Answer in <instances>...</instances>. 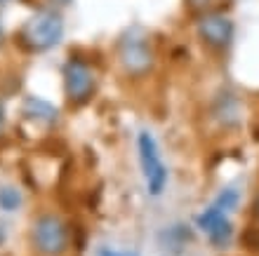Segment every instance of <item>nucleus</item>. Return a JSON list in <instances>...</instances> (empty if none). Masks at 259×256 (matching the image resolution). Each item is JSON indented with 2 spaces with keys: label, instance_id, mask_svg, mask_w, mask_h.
Returning <instances> with one entry per match:
<instances>
[{
  "label": "nucleus",
  "instance_id": "obj_10",
  "mask_svg": "<svg viewBox=\"0 0 259 256\" xmlns=\"http://www.w3.org/2000/svg\"><path fill=\"white\" fill-rule=\"evenodd\" d=\"M97 256H139L137 251H113V249H102Z\"/></svg>",
  "mask_w": 259,
  "mask_h": 256
},
{
  "label": "nucleus",
  "instance_id": "obj_6",
  "mask_svg": "<svg viewBox=\"0 0 259 256\" xmlns=\"http://www.w3.org/2000/svg\"><path fill=\"white\" fill-rule=\"evenodd\" d=\"M198 35L212 49H226L233 40V21L219 12L203 14L198 19Z\"/></svg>",
  "mask_w": 259,
  "mask_h": 256
},
{
  "label": "nucleus",
  "instance_id": "obj_4",
  "mask_svg": "<svg viewBox=\"0 0 259 256\" xmlns=\"http://www.w3.org/2000/svg\"><path fill=\"white\" fill-rule=\"evenodd\" d=\"M62 78H64V94L66 99L73 106H82V104L90 101V96L95 94V73L92 68L85 64L82 59H71L64 64V71H62Z\"/></svg>",
  "mask_w": 259,
  "mask_h": 256
},
{
  "label": "nucleus",
  "instance_id": "obj_13",
  "mask_svg": "<svg viewBox=\"0 0 259 256\" xmlns=\"http://www.w3.org/2000/svg\"><path fill=\"white\" fill-rule=\"evenodd\" d=\"M3 127H5V108L0 104V132H3Z\"/></svg>",
  "mask_w": 259,
  "mask_h": 256
},
{
  "label": "nucleus",
  "instance_id": "obj_17",
  "mask_svg": "<svg viewBox=\"0 0 259 256\" xmlns=\"http://www.w3.org/2000/svg\"><path fill=\"white\" fill-rule=\"evenodd\" d=\"M257 214H259V202H257Z\"/></svg>",
  "mask_w": 259,
  "mask_h": 256
},
{
  "label": "nucleus",
  "instance_id": "obj_9",
  "mask_svg": "<svg viewBox=\"0 0 259 256\" xmlns=\"http://www.w3.org/2000/svg\"><path fill=\"white\" fill-rule=\"evenodd\" d=\"M238 202H240V195H238V190L236 188H224V190H219V195H217V200H214V207H219L222 212H233V209L238 207Z\"/></svg>",
  "mask_w": 259,
  "mask_h": 256
},
{
  "label": "nucleus",
  "instance_id": "obj_7",
  "mask_svg": "<svg viewBox=\"0 0 259 256\" xmlns=\"http://www.w3.org/2000/svg\"><path fill=\"white\" fill-rule=\"evenodd\" d=\"M24 115H28L31 120L45 122V125H52L57 122V108L52 104L42 101V99H35V96H28L26 104H24Z\"/></svg>",
  "mask_w": 259,
  "mask_h": 256
},
{
  "label": "nucleus",
  "instance_id": "obj_15",
  "mask_svg": "<svg viewBox=\"0 0 259 256\" xmlns=\"http://www.w3.org/2000/svg\"><path fill=\"white\" fill-rule=\"evenodd\" d=\"M5 45V31H3V26H0V47Z\"/></svg>",
  "mask_w": 259,
  "mask_h": 256
},
{
  "label": "nucleus",
  "instance_id": "obj_11",
  "mask_svg": "<svg viewBox=\"0 0 259 256\" xmlns=\"http://www.w3.org/2000/svg\"><path fill=\"white\" fill-rule=\"evenodd\" d=\"M212 0H189V5L193 7V10H203V7H207Z\"/></svg>",
  "mask_w": 259,
  "mask_h": 256
},
{
  "label": "nucleus",
  "instance_id": "obj_16",
  "mask_svg": "<svg viewBox=\"0 0 259 256\" xmlns=\"http://www.w3.org/2000/svg\"><path fill=\"white\" fill-rule=\"evenodd\" d=\"M3 3H7V0H0V5H3Z\"/></svg>",
  "mask_w": 259,
  "mask_h": 256
},
{
  "label": "nucleus",
  "instance_id": "obj_1",
  "mask_svg": "<svg viewBox=\"0 0 259 256\" xmlns=\"http://www.w3.org/2000/svg\"><path fill=\"white\" fill-rule=\"evenodd\" d=\"M64 38V19L57 10H40L24 21L17 40L26 52H48L57 47Z\"/></svg>",
  "mask_w": 259,
  "mask_h": 256
},
{
  "label": "nucleus",
  "instance_id": "obj_14",
  "mask_svg": "<svg viewBox=\"0 0 259 256\" xmlns=\"http://www.w3.org/2000/svg\"><path fill=\"white\" fill-rule=\"evenodd\" d=\"M5 237H7V230H5V226L0 223V247H3V242H5Z\"/></svg>",
  "mask_w": 259,
  "mask_h": 256
},
{
  "label": "nucleus",
  "instance_id": "obj_2",
  "mask_svg": "<svg viewBox=\"0 0 259 256\" xmlns=\"http://www.w3.org/2000/svg\"><path fill=\"white\" fill-rule=\"evenodd\" d=\"M137 155H139V167H142L144 186L149 190V195L153 197L163 195L165 188H167V181H170V172H167V165L163 162L156 136L151 132H139V136H137Z\"/></svg>",
  "mask_w": 259,
  "mask_h": 256
},
{
  "label": "nucleus",
  "instance_id": "obj_12",
  "mask_svg": "<svg viewBox=\"0 0 259 256\" xmlns=\"http://www.w3.org/2000/svg\"><path fill=\"white\" fill-rule=\"evenodd\" d=\"M52 5H59V7H66V5H71L73 0H50Z\"/></svg>",
  "mask_w": 259,
  "mask_h": 256
},
{
  "label": "nucleus",
  "instance_id": "obj_8",
  "mask_svg": "<svg viewBox=\"0 0 259 256\" xmlns=\"http://www.w3.org/2000/svg\"><path fill=\"white\" fill-rule=\"evenodd\" d=\"M21 193L12 186H5V188H0V209L3 212H17L21 207Z\"/></svg>",
  "mask_w": 259,
  "mask_h": 256
},
{
  "label": "nucleus",
  "instance_id": "obj_3",
  "mask_svg": "<svg viewBox=\"0 0 259 256\" xmlns=\"http://www.w3.org/2000/svg\"><path fill=\"white\" fill-rule=\"evenodd\" d=\"M118 57L123 64L125 73L142 78L153 68V47H151L149 38L139 26L130 28L127 33L118 42Z\"/></svg>",
  "mask_w": 259,
  "mask_h": 256
},
{
  "label": "nucleus",
  "instance_id": "obj_5",
  "mask_svg": "<svg viewBox=\"0 0 259 256\" xmlns=\"http://www.w3.org/2000/svg\"><path fill=\"white\" fill-rule=\"evenodd\" d=\"M35 249L45 256H62L68 249V228L55 214H42L33 223Z\"/></svg>",
  "mask_w": 259,
  "mask_h": 256
}]
</instances>
